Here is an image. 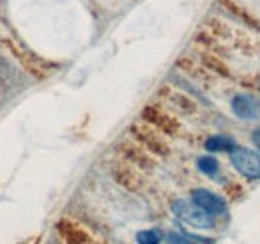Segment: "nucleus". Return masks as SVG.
Returning <instances> with one entry per match:
<instances>
[{"label":"nucleus","instance_id":"nucleus-1","mask_svg":"<svg viewBox=\"0 0 260 244\" xmlns=\"http://www.w3.org/2000/svg\"><path fill=\"white\" fill-rule=\"evenodd\" d=\"M2 46L8 50V54L18 62L26 72H30L34 78H46L52 72V68H54L50 62H46L44 58L36 56L32 50L24 48L22 44H18V42H14L10 38H2Z\"/></svg>","mask_w":260,"mask_h":244},{"label":"nucleus","instance_id":"nucleus-2","mask_svg":"<svg viewBox=\"0 0 260 244\" xmlns=\"http://www.w3.org/2000/svg\"><path fill=\"white\" fill-rule=\"evenodd\" d=\"M130 134L134 138V142L138 146H142L146 152L156 154V156H168L170 148L164 142V138L160 136V132H156L154 128H150L148 124H132L130 126Z\"/></svg>","mask_w":260,"mask_h":244},{"label":"nucleus","instance_id":"nucleus-3","mask_svg":"<svg viewBox=\"0 0 260 244\" xmlns=\"http://www.w3.org/2000/svg\"><path fill=\"white\" fill-rule=\"evenodd\" d=\"M172 212L176 214L182 222L200 228V230H210L214 226V220L210 214H206L204 210H200L194 202H186V200H176L172 204Z\"/></svg>","mask_w":260,"mask_h":244},{"label":"nucleus","instance_id":"nucleus-4","mask_svg":"<svg viewBox=\"0 0 260 244\" xmlns=\"http://www.w3.org/2000/svg\"><path fill=\"white\" fill-rule=\"evenodd\" d=\"M142 120L144 124H148L150 128H154L160 134H168V136H176L180 132V122L176 116L168 114L160 110L158 106H146L142 110Z\"/></svg>","mask_w":260,"mask_h":244},{"label":"nucleus","instance_id":"nucleus-5","mask_svg":"<svg viewBox=\"0 0 260 244\" xmlns=\"http://www.w3.org/2000/svg\"><path fill=\"white\" fill-rule=\"evenodd\" d=\"M230 162L242 176L252 178V180L260 178V156L256 152L244 146H236L234 150H230Z\"/></svg>","mask_w":260,"mask_h":244},{"label":"nucleus","instance_id":"nucleus-6","mask_svg":"<svg viewBox=\"0 0 260 244\" xmlns=\"http://www.w3.org/2000/svg\"><path fill=\"white\" fill-rule=\"evenodd\" d=\"M116 150L124 158V162L130 164V166H134L136 170H146V172L154 170V158H152V154L146 152L136 142H120L116 146Z\"/></svg>","mask_w":260,"mask_h":244},{"label":"nucleus","instance_id":"nucleus-7","mask_svg":"<svg viewBox=\"0 0 260 244\" xmlns=\"http://www.w3.org/2000/svg\"><path fill=\"white\" fill-rule=\"evenodd\" d=\"M192 202L200 210H204L206 214L210 216H218V214L226 212V202L222 196L206 190V188H196L192 190Z\"/></svg>","mask_w":260,"mask_h":244},{"label":"nucleus","instance_id":"nucleus-8","mask_svg":"<svg viewBox=\"0 0 260 244\" xmlns=\"http://www.w3.org/2000/svg\"><path fill=\"white\" fill-rule=\"evenodd\" d=\"M110 174H112V178H114L116 182L120 184V186H124L130 192H138V190L142 188V178H140L138 170H136L134 166L126 164V162H116V164H112Z\"/></svg>","mask_w":260,"mask_h":244},{"label":"nucleus","instance_id":"nucleus-9","mask_svg":"<svg viewBox=\"0 0 260 244\" xmlns=\"http://www.w3.org/2000/svg\"><path fill=\"white\" fill-rule=\"evenodd\" d=\"M56 230L66 244H92L88 232L84 228H80L78 224H74L72 220H58Z\"/></svg>","mask_w":260,"mask_h":244},{"label":"nucleus","instance_id":"nucleus-10","mask_svg":"<svg viewBox=\"0 0 260 244\" xmlns=\"http://www.w3.org/2000/svg\"><path fill=\"white\" fill-rule=\"evenodd\" d=\"M232 110L238 118H256L258 116V104L252 96H246V94H238L232 98Z\"/></svg>","mask_w":260,"mask_h":244},{"label":"nucleus","instance_id":"nucleus-11","mask_svg":"<svg viewBox=\"0 0 260 244\" xmlns=\"http://www.w3.org/2000/svg\"><path fill=\"white\" fill-rule=\"evenodd\" d=\"M166 100L178 110V112H184V114H194L196 112V104L194 100L182 92H176V90H168V96Z\"/></svg>","mask_w":260,"mask_h":244},{"label":"nucleus","instance_id":"nucleus-12","mask_svg":"<svg viewBox=\"0 0 260 244\" xmlns=\"http://www.w3.org/2000/svg\"><path fill=\"white\" fill-rule=\"evenodd\" d=\"M200 60H202V68H204V70H210V72H214V74H218V76H224V78L230 76V68L226 66V62H222V58H218L216 54H212V52H202Z\"/></svg>","mask_w":260,"mask_h":244},{"label":"nucleus","instance_id":"nucleus-13","mask_svg":"<svg viewBox=\"0 0 260 244\" xmlns=\"http://www.w3.org/2000/svg\"><path fill=\"white\" fill-rule=\"evenodd\" d=\"M220 2H222V4L226 6V10H228V12H232V14L236 16V18H240V20H244L246 24H250L252 28H256V30L260 32V20H258V18H254V16H250V14H248V12L244 10V8H240V6H236V4H234V2H230V0H220Z\"/></svg>","mask_w":260,"mask_h":244},{"label":"nucleus","instance_id":"nucleus-14","mask_svg":"<svg viewBox=\"0 0 260 244\" xmlns=\"http://www.w3.org/2000/svg\"><path fill=\"white\" fill-rule=\"evenodd\" d=\"M206 150L210 152H218V150H234V140L230 136H222V134H216V136H210L206 140Z\"/></svg>","mask_w":260,"mask_h":244},{"label":"nucleus","instance_id":"nucleus-15","mask_svg":"<svg viewBox=\"0 0 260 244\" xmlns=\"http://www.w3.org/2000/svg\"><path fill=\"white\" fill-rule=\"evenodd\" d=\"M198 168L206 176H216V172H218V160L212 158V156H200L198 158Z\"/></svg>","mask_w":260,"mask_h":244},{"label":"nucleus","instance_id":"nucleus-16","mask_svg":"<svg viewBox=\"0 0 260 244\" xmlns=\"http://www.w3.org/2000/svg\"><path fill=\"white\" fill-rule=\"evenodd\" d=\"M160 232L158 230H142L136 234V242L138 244H160Z\"/></svg>","mask_w":260,"mask_h":244},{"label":"nucleus","instance_id":"nucleus-17","mask_svg":"<svg viewBox=\"0 0 260 244\" xmlns=\"http://www.w3.org/2000/svg\"><path fill=\"white\" fill-rule=\"evenodd\" d=\"M168 242L170 244H194L192 240H188V238H184V236H180V234H168Z\"/></svg>","mask_w":260,"mask_h":244},{"label":"nucleus","instance_id":"nucleus-18","mask_svg":"<svg viewBox=\"0 0 260 244\" xmlns=\"http://www.w3.org/2000/svg\"><path fill=\"white\" fill-rule=\"evenodd\" d=\"M252 142L256 144V148L260 150V128H256V130L252 132Z\"/></svg>","mask_w":260,"mask_h":244}]
</instances>
